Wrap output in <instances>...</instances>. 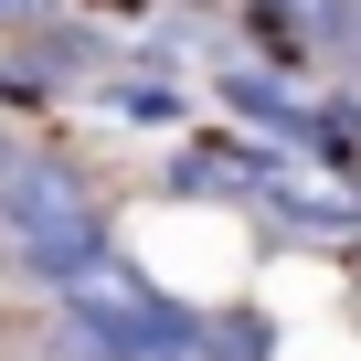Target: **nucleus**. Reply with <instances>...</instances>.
Listing matches in <instances>:
<instances>
[{"instance_id":"1","label":"nucleus","mask_w":361,"mask_h":361,"mask_svg":"<svg viewBox=\"0 0 361 361\" xmlns=\"http://www.w3.org/2000/svg\"><path fill=\"white\" fill-rule=\"evenodd\" d=\"M117 234H106V192H96V170L64 159V149H11V170H0V255H11L43 298L96 266Z\"/></svg>"},{"instance_id":"2","label":"nucleus","mask_w":361,"mask_h":361,"mask_svg":"<svg viewBox=\"0 0 361 361\" xmlns=\"http://www.w3.org/2000/svg\"><path fill=\"white\" fill-rule=\"evenodd\" d=\"M54 319H64V350L75 361H202V308L159 298L117 245L54 287Z\"/></svg>"},{"instance_id":"3","label":"nucleus","mask_w":361,"mask_h":361,"mask_svg":"<svg viewBox=\"0 0 361 361\" xmlns=\"http://www.w3.org/2000/svg\"><path fill=\"white\" fill-rule=\"evenodd\" d=\"M245 11L287 22V32L319 43V54H350V43H361V0H245Z\"/></svg>"},{"instance_id":"4","label":"nucleus","mask_w":361,"mask_h":361,"mask_svg":"<svg viewBox=\"0 0 361 361\" xmlns=\"http://www.w3.org/2000/svg\"><path fill=\"white\" fill-rule=\"evenodd\" d=\"M117 117H138V128H192V96L180 85H159V75H117V85H96Z\"/></svg>"},{"instance_id":"5","label":"nucleus","mask_w":361,"mask_h":361,"mask_svg":"<svg viewBox=\"0 0 361 361\" xmlns=\"http://www.w3.org/2000/svg\"><path fill=\"white\" fill-rule=\"evenodd\" d=\"M276 350V329L255 319V308H224V319H202V361H266Z\"/></svg>"},{"instance_id":"6","label":"nucleus","mask_w":361,"mask_h":361,"mask_svg":"<svg viewBox=\"0 0 361 361\" xmlns=\"http://www.w3.org/2000/svg\"><path fill=\"white\" fill-rule=\"evenodd\" d=\"M54 11H64V0H0V54H11V43H22V32H43V22H54Z\"/></svg>"},{"instance_id":"7","label":"nucleus","mask_w":361,"mask_h":361,"mask_svg":"<svg viewBox=\"0 0 361 361\" xmlns=\"http://www.w3.org/2000/svg\"><path fill=\"white\" fill-rule=\"evenodd\" d=\"M11 149H22V138H0V170H11Z\"/></svg>"},{"instance_id":"8","label":"nucleus","mask_w":361,"mask_h":361,"mask_svg":"<svg viewBox=\"0 0 361 361\" xmlns=\"http://www.w3.org/2000/svg\"><path fill=\"white\" fill-rule=\"evenodd\" d=\"M350 64H361V43H350Z\"/></svg>"}]
</instances>
